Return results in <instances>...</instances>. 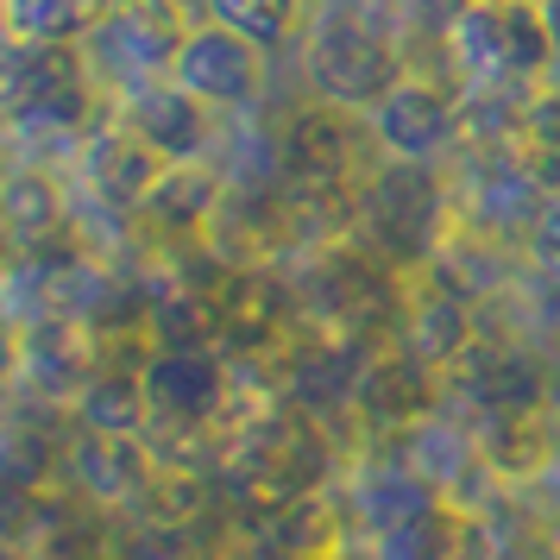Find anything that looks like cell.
I'll list each match as a JSON object with an SVG mask.
<instances>
[{
    "label": "cell",
    "mask_w": 560,
    "mask_h": 560,
    "mask_svg": "<svg viewBox=\"0 0 560 560\" xmlns=\"http://www.w3.org/2000/svg\"><path fill=\"white\" fill-rule=\"evenodd\" d=\"M441 45L459 77L485 95H529L560 70L541 0H466L459 13H447Z\"/></svg>",
    "instance_id": "6da1fadb"
},
{
    "label": "cell",
    "mask_w": 560,
    "mask_h": 560,
    "mask_svg": "<svg viewBox=\"0 0 560 560\" xmlns=\"http://www.w3.org/2000/svg\"><path fill=\"white\" fill-rule=\"evenodd\" d=\"M102 89L82 45H0V127L20 139H70L102 120Z\"/></svg>",
    "instance_id": "7a4b0ae2"
},
{
    "label": "cell",
    "mask_w": 560,
    "mask_h": 560,
    "mask_svg": "<svg viewBox=\"0 0 560 560\" xmlns=\"http://www.w3.org/2000/svg\"><path fill=\"white\" fill-rule=\"evenodd\" d=\"M308 89L315 102H334V107H353V114H372V107L409 77L404 63V45L365 20V13H315L308 20Z\"/></svg>",
    "instance_id": "3957f363"
},
{
    "label": "cell",
    "mask_w": 560,
    "mask_h": 560,
    "mask_svg": "<svg viewBox=\"0 0 560 560\" xmlns=\"http://www.w3.org/2000/svg\"><path fill=\"white\" fill-rule=\"evenodd\" d=\"M183 38H189V13L177 0H114L82 51H89L95 82H114V95H120L132 82L171 77Z\"/></svg>",
    "instance_id": "277c9868"
},
{
    "label": "cell",
    "mask_w": 560,
    "mask_h": 560,
    "mask_svg": "<svg viewBox=\"0 0 560 560\" xmlns=\"http://www.w3.org/2000/svg\"><path fill=\"white\" fill-rule=\"evenodd\" d=\"M365 127H372V145H378L384 158H397V164H429V158H447L459 145V132H466V102H459V89L422 77V70H409V77L365 114Z\"/></svg>",
    "instance_id": "5b68a950"
},
{
    "label": "cell",
    "mask_w": 560,
    "mask_h": 560,
    "mask_svg": "<svg viewBox=\"0 0 560 560\" xmlns=\"http://www.w3.org/2000/svg\"><path fill=\"white\" fill-rule=\"evenodd\" d=\"M233 397V365L214 347H158L145 359V404L152 429L202 434Z\"/></svg>",
    "instance_id": "8992f818"
},
{
    "label": "cell",
    "mask_w": 560,
    "mask_h": 560,
    "mask_svg": "<svg viewBox=\"0 0 560 560\" xmlns=\"http://www.w3.org/2000/svg\"><path fill=\"white\" fill-rule=\"evenodd\" d=\"M171 82L189 89L196 102H208L214 114L228 107H253L265 95V51L253 38H240L233 26H214V20H196L189 38H183L177 63H171Z\"/></svg>",
    "instance_id": "52a82bcc"
},
{
    "label": "cell",
    "mask_w": 560,
    "mask_h": 560,
    "mask_svg": "<svg viewBox=\"0 0 560 560\" xmlns=\"http://www.w3.org/2000/svg\"><path fill=\"white\" fill-rule=\"evenodd\" d=\"M365 145H372V127L353 107L308 102L303 114L283 120V171L296 177V189H340V183H353Z\"/></svg>",
    "instance_id": "ba28073f"
},
{
    "label": "cell",
    "mask_w": 560,
    "mask_h": 560,
    "mask_svg": "<svg viewBox=\"0 0 560 560\" xmlns=\"http://www.w3.org/2000/svg\"><path fill=\"white\" fill-rule=\"evenodd\" d=\"M77 164H82V183H89V202L114 208V214H139V202H145V196L158 189V177L171 171V164H164L114 107L82 132Z\"/></svg>",
    "instance_id": "9c48e42d"
},
{
    "label": "cell",
    "mask_w": 560,
    "mask_h": 560,
    "mask_svg": "<svg viewBox=\"0 0 560 560\" xmlns=\"http://www.w3.org/2000/svg\"><path fill=\"white\" fill-rule=\"evenodd\" d=\"M107 107H114L164 164H202L208 145H214V107L196 102V95L177 89L171 77L132 82V89H120Z\"/></svg>",
    "instance_id": "30bf717a"
},
{
    "label": "cell",
    "mask_w": 560,
    "mask_h": 560,
    "mask_svg": "<svg viewBox=\"0 0 560 560\" xmlns=\"http://www.w3.org/2000/svg\"><path fill=\"white\" fill-rule=\"evenodd\" d=\"M132 221L145 233H158V240H171V246H189V240H202L221 221V177L208 164H171Z\"/></svg>",
    "instance_id": "8fae6325"
},
{
    "label": "cell",
    "mask_w": 560,
    "mask_h": 560,
    "mask_svg": "<svg viewBox=\"0 0 560 560\" xmlns=\"http://www.w3.org/2000/svg\"><path fill=\"white\" fill-rule=\"evenodd\" d=\"M20 560H120V548H114V535H107L102 504H89L77 491H70V498H51V491H45V510H38V523H32Z\"/></svg>",
    "instance_id": "7c38bea8"
},
{
    "label": "cell",
    "mask_w": 560,
    "mask_h": 560,
    "mask_svg": "<svg viewBox=\"0 0 560 560\" xmlns=\"http://www.w3.org/2000/svg\"><path fill=\"white\" fill-rule=\"evenodd\" d=\"M70 409H77V429H89V434H127V441H145V434H152L145 365H114V359H102Z\"/></svg>",
    "instance_id": "4fadbf2b"
},
{
    "label": "cell",
    "mask_w": 560,
    "mask_h": 560,
    "mask_svg": "<svg viewBox=\"0 0 560 560\" xmlns=\"http://www.w3.org/2000/svg\"><path fill=\"white\" fill-rule=\"evenodd\" d=\"M114 0H0L7 45H89Z\"/></svg>",
    "instance_id": "5bb4252c"
},
{
    "label": "cell",
    "mask_w": 560,
    "mask_h": 560,
    "mask_svg": "<svg viewBox=\"0 0 560 560\" xmlns=\"http://www.w3.org/2000/svg\"><path fill=\"white\" fill-rule=\"evenodd\" d=\"M202 20L233 26L240 38H253L258 51H278L315 20V7L308 0H202Z\"/></svg>",
    "instance_id": "9a60e30c"
},
{
    "label": "cell",
    "mask_w": 560,
    "mask_h": 560,
    "mask_svg": "<svg viewBox=\"0 0 560 560\" xmlns=\"http://www.w3.org/2000/svg\"><path fill=\"white\" fill-rule=\"evenodd\" d=\"M63 447L70 441H57L38 422H7L0 429V479L26 485V491H51V479L63 472Z\"/></svg>",
    "instance_id": "2e32d148"
},
{
    "label": "cell",
    "mask_w": 560,
    "mask_h": 560,
    "mask_svg": "<svg viewBox=\"0 0 560 560\" xmlns=\"http://www.w3.org/2000/svg\"><path fill=\"white\" fill-rule=\"evenodd\" d=\"M523 145H541L560 158V77L535 82L523 95Z\"/></svg>",
    "instance_id": "e0dca14e"
},
{
    "label": "cell",
    "mask_w": 560,
    "mask_h": 560,
    "mask_svg": "<svg viewBox=\"0 0 560 560\" xmlns=\"http://www.w3.org/2000/svg\"><path fill=\"white\" fill-rule=\"evenodd\" d=\"M523 258H529L541 278H555V283H560V196L535 202L529 228H523Z\"/></svg>",
    "instance_id": "ac0fdd59"
},
{
    "label": "cell",
    "mask_w": 560,
    "mask_h": 560,
    "mask_svg": "<svg viewBox=\"0 0 560 560\" xmlns=\"http://www.w3.org/2000/svg\"><path fill=\"white\" fill-rule=\"evenodd\" d=\"M38 510H45V491H26V485L0 479V548H7V555H20V548H26Z\"/></svg>",
    "instance_id": "d6986e66"
},
{
    "label": "cell",
    "mask_w": 560,
    "mask_h": 560,
    "mask_svg": "<svg viewBox=\"0 0 560 560\" xmlns=\"http://www.w3.org/2000/svg\"><path fill=\"white\" fill-rule=\"evenodd\" d=\"M13 265H20V246H13V233L0 228V283L13 278Z\"/></svg>",
    "instance_id": "ffe728a7"
},
{
    "label": "cell",
    "mask_w": 560,
    "mask_h": 560,
    "mask_svg": "<svg viewBox=\"0 0 560 560\" xmlns=\"http://www.w3.org/2000/svg\"><path fill=\"white\" fill-rule=\"evenodd\" d=\"M541 13H548V32H555V57H560V0H541Z\"/></svg>",
    "instance_id": "44dd1931"
},
{
    "label": "cell",
    "mask_w": 560,
    "mask_h": 560,
    "mask_svg": "<svg viewBox=\"0 0 560 560\" xmlns=\"http://www.w3.org/2000/svg\"><path fill=\"white\" fill-rule=\"evenodd\" d=\"M422 7H441V13H459V7H466V0H422Z\"/></svg>",
    "instance_id": "7402d4cb"
},
{
    "label": "cell",
    "mask_w": 560,
    "mask_h": 560,
    "mask_svg": "<svg viewBox=\"0 0 560 560\" xmlns=\"http://www.w3.org/2000/svg\"><path fill=\"white\" fill-rule=\"evenodd\" d=\"M0 560H20V555H7V548H0Z\"/></svg>",
    "instance_id": "603a6c76"
},
{
    "label": "cell",
    "mask_w": 560,
    "mask_h": 560,
    "mask_svg": "<svg viewBox=\"0 0 560 560\" xmlns=\"http://www.w3.org/2000/svg\"><path fill=\"white\" fill-rule=\"evenodd\" d=\"M555 441H560V429H555Z\"/></svg>",
    "instance_id": "cb8c5ba5"
}]
</instances>
